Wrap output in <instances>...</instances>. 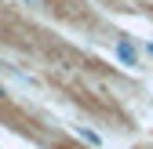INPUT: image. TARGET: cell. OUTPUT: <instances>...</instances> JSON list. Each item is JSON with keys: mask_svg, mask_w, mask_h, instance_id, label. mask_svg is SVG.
<instances>
[{"mask_svg": "<svg viewBox=\"0 0 153 149\" xmlns=\"http://www.w3.org/2000/svg\"><path fill=\"white\" fill-rule=\"evenodd\" d=\"M117 58H120L128 69H139V55H135V47H131L128 40H120V44H117Z\"/></svg>", "mask_w": 153, "mask_h": 149, "instance_id": "obj_1", "label": "cell"}, {"mask_svg": "<svg viewBox=\"0 0 153 149\" xmlns=\"http://www.w3.org/2000/svg\"><path fill=\"white\" fill-rule=\"evenodd\" d=\"M80 138L91 142V145H99V135H95V131H84V127H80Z\"/></svg>", "mask_w": 153, "mask_h": 149, "instance_id": "obj_2", "label": "cell"}, {"mask_svg": "<svg viewBox=\"0 0 153 149\" xmlns=\"http://www.w3.org/2000/svg\"><path fill=\"white\" fill-rule=\"evenodd\" d=\"M146 51H149V55H153V44H146Z\"/></svg>", "mask_w": 153, "mask_h": 149, "instance_id": "obj_3", "label": "cell"}, {"mask_svg": "<svg viewBox=\"0 0 153 149\" xmlns=\"http://www.w3.org/2000/svg\"><path fill=\"white\" fill-rule=\"evenodd\" d=\"M22 4H36V0H22Z\"/></svg>", "mask_w": 153, "mask_h": 149, "instance_id": "obj_4", "label": "cell"}]
</instances>
